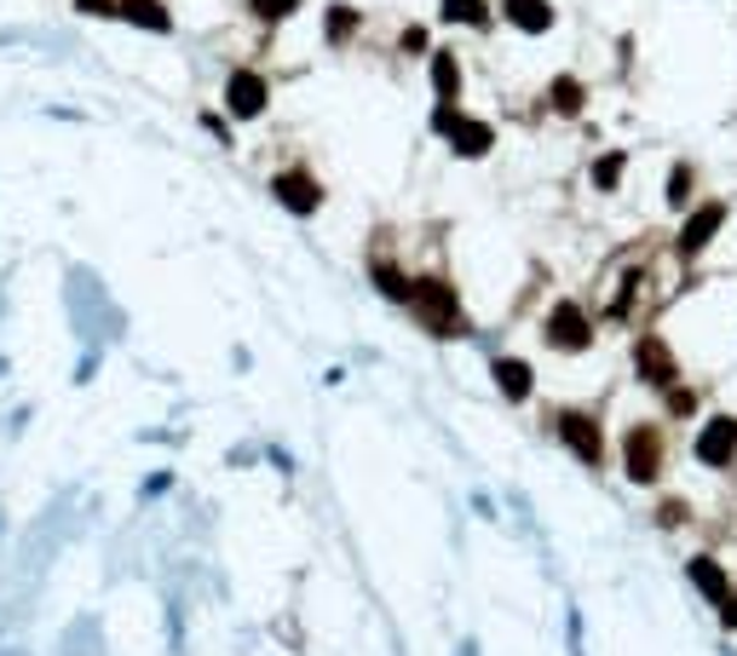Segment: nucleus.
<instances>
[{
	"instance_id": "5701e85b",
	"label": "nucleus",
	"mask_w": 737,
	"mask_h": 656,
	"mask_svg": "<svg viewBox=\"0 0 737 656\" xmlns=\"http://www.w3.org/2000/svg\"><path fill=\"white\" fill-rule=\"evenodd\" d=\"M668 403H674V415H691V409H698V398H691V392H674Z\"/></svg>"
},
{
	"instance_id": "ddd939ff",
	"label": "nucleus",
	"mask_w": 737,
	"mask_h": 656,
	"mask_svg": "<svg viewBox=\"0 0 737 656\" xmlns=\"http://www.w3.org/2000/svg\"><path fill=\"white\" fill-rule=\"evenodd\" d=\"M496 386H502L514 403H524V398H530V368H524L519 357H502V363H496Z\"/></svg>"
},
{
	"instance_id": "f8f14e48",
	"label": "nucleus",
	"mask_w": 737,
	"mask_h": 656,
	"mask_svg": "<svg viewBox=\"0 0 737 656\" xmlns=\"http://www.w3.org/2000/svg\"><path fill=\"white\" fill-rule=\"evenodd\" d=\"M686 576L703 587V599H714V605H726V599H732V582H726V570L714 564V559H691V564H686Z\"/></svg>"
},
{
	"instance_id": "0eeeda50",
	"label": "nucleus",
	"mask_w": 737,
	"mask_h": 656,
	"mask_svg": "<svg viewBox=\"0 0 737 656\" xmlns=\"http://www.w3.org/2000/svg\"><path fill=\"white\" fill-rule=\"evenodd\" d=\"M277 202H282L289 214H317L323 191H317L312 173H277Z\"/></svg>"
},
{
	"instance_id": "1a4fd4ad",
	"label": "nucleus",
	"mask_w": 737,
	"mask_h": 656,
	"mask_svg": "<svg viewBox=\"0 0 737 656\" xmlns=\"http://www.w3.org/2000/svg\"><path fill=\"white\" fill-rule=\"evenodd\" d=\"M225 105H231L237 116H259L265 110V81L254 70H237L231 87H225Z\"/></svg>"
},
{
	"instance_id": "aec40b11",
	"label": "nucleus",
	"mask_w": 737,
	"mask_h": 656,
	"mask_svg": "<svg viewBox=\"0 0 737 656\" xmlns=\"http://www.w3.org/2000/svg\"><path fill=\"white\" fill-rule=\"evenodd\" d=\"M686 196H691V168H674L668 173V202H674V208H686Z\"/></svg>"
},
{
	"instance_id": "6ab92c4d",
	"label": "nucleus",
	"mask_w": 737,
	"mask_h": 656,
	"mask_svg": "<svg viewBox=\"0 0 737 656\" xmlns=\"http://www.w3.org/2000/svg\"><path fill=\"white\" fill-rule=\"evenodd\" d=\"M375 282H380V294H392V300L409 294V277L398 271V265H375Z\"/></svg>"
},
{
	"instance_id": "6e6552de",
	"label": "nucleus",
	"mask_w": 737,
	"mask_h": 656,
	"mask_svg": "<svg viewBox=\"0 0 737 656\" xmlns=\"http://www.w3.org/2000/svg\"><path fill=\"white\" fill-rule=\"evenodd\" d=\"M721 219H726V208H721V202H709V208H698V214H691V219L680 224V242H674V248H680V254L691 259V254H698L714 231H721Z\"/></svg>"
},
{
	"instance_id": "f3484780",
	"label": "nucleus",
	"mask_w": 737,
	"mask_h": 656,
	"mask_svg": "<svg viewBox=\"0 0 737 656\" xmlns=\"http://www.w3.org/2000/svg\"><path fill=\"white\" fill-rule=\"evenodd\" d=\"M444 17H449V24H473L479 29L490 12H484V0H444Z\"/></svg>"
},
{
	"instance_id": "dca6fc26",
	"label": "nucleus",
	"mask_w": 737,
	"mask_h": 656,
	"mask_svg": "<svg viewBox=\"0 0 737 656\" xmlns=\"http://www.w3.org/2000/svg\"><path fill=\"white\" fill-rule=\"evenodd\" d=\"M553 110H559V116H577V110H582V81H570V75L553 81Z\"/></svg>"
},
{
	"instance_id": "a211bd4d",
	"label": "nucleus",
	"mask_w": 737,
	"mask_h": 656,
	"mask_svg": "<svg viewBox=\"0 0 737 656\" xmlns=\"http://www.w3.org/2000/svg\"><path fill=\"white\" fill-rule=\"evenodd\" d=\"M623 168H628V156L623 150H611V156H600V168H593V184H600V191H611V184L623 179Z\"/></svg>"
},
{
	"instance_id": "b1692460",
	"label": "nucleus",
	"mask_w": 737,
	"mask_h": 656,
	"mask_svg": "<svg viewBox=\"0 0 737 656\" xmlns=\"http://www.w3.org/2000/svg\"><path fill=\"white\" fill-rule=\"evenodd\" d=\"M121 0H81V12H116Z\"/></svg>"
},
{
	"instance_id": "7ed1b4c3",
	"label": "nucleus",
	"mask_w": 737,
	"mask_h": 656,
	"mask_svg": "<svg viewBox=\"0 0 737 656\" xmlns=\"http://www.w3.org/2000/svg\"><path fill=\"white\" fill-rule=\"evenodd\" d=\"M559 438L570 444V455H577V461L600 466V455H605V444H600V421H588L582 409H565V415H559Z\"/></svg>"
},
{
	"instance_id": "412c9836",
	"label": "nucleus",
	"mask_w": 737,
	"mask_h": 656,
	"mask_svg": "<svg viewBox=\"0 0 737 656\" xmlns=\"http://www.w3.org/2000/svg\"><path fill=\"white\" fill-rule=\"evenodd\" d=\"M352 29H358V12H352V7H335V12H329V35H335V40H346Z\"/></svg>"
},
{
	"instance_id": "f03ea898",
	"label": "nucleus",
	"mask_w": 737,
	"mask_h": 656,
	"mask_svg": "<svg viewBox=\"0 0 737 656\" xmlns=\"http://www.w3.org/2000/svg\"><path fill=\"white\" fill-rule=\"evenodd\" d=\"M663 473V438H657V426H633L628 433V478L633 484H657Z\"/></svg>"
},
{
	"instance_id": "39448f33",
	"label": "nucleus",
	"mask_w": 737,
	"mask_h": 656,
	"mask_svg": "<svg viewBox=\"0 0 737 656\" xmlns=\"http://www.w3.org/2000/svg\"><path fill=\"white\" fill-rule=\"evenodd\" d=\"M438 133H444L461 156H484V150H490V127H484V121H467V116L438 110Z\"/></svg>"
},
{
	"instance_id": "4468645a",
	"label": "nucleus",
	"mask_w": 737,
	"mask_h": 656,
	"mask_svg": "<svg viewBox=\"0 0 737 656\" xmlns=\"http://www.w3.org/2000/svg\"><path fill=\"white\" fill-rule=\"evenodd\" d=\"M433 93L444 98V105L461 93V64H456V52H438V58H433Z\"/></svg>"
},
{
	"instance_id": "4be33fe9",
	"label": "nucleus",
	"mask_w": 737,
	"mask_h": 656,
	"mask_svg": "<svg viewBox=\"0 0 737 656\" xmlns=\"http://www.w3.org/2000/svg\"><path fill=\"white\" fill-rule=\"evenodd\" d=\"M294 7H300V0H254V12H259V17H289Z\"/></svg>"
},
{
	"instance_id": "9b49d317",
	"label": "nucleus",
	"mask_w": 737,
	"mask_h": 656,
	"mask_svg": "<svg viewBox=\"0 0 737 656\" xmlns=\"http://www.w3.org/2000/svg\"><path fill=\"white\" fill-rule=\"evenodd\" d=\"M507 24L524 35H542V29H553V7L547 0H507Z\"/></svg>"
},
{
	"instance_id": "9d476101",
	"label": "nucleus",
	"mask_w": 737,
	"mask_h": 656,
	"mask_svg": "<svg viewBox=\"0 0 737 656\" xmlns=\"http://www.w3.org/2000/svg\"><path fill=\"white\" fill-rule=\"evenodd\" d=\"M633 363H640V375H645V380H657V386H668V380H674V357H668V345H663V340H640V345H633Z\"/></svg>"
},
{
	"instance_id": "20e7f679",
	"label": "nucleus",
	"mask_w": 737,
	"mask_h": 656,
	"mask_svg": "<svg viewBox=\"0 0 737 656\" xmlns=\"http://www.w3.org/2000/svg\"><path fill=\"white\" fill-rule=\"evenodd\" d=\"M593 340V317H582L577 305H553L547 317V345H559V352H582Z\"/></svg>"
},
{
	"instance_id": "2eb2a0df",
	"label": "nucleus",
	"mask_w": 737,
	"mask_h": 656,
	"mask_svg": "<svg viewBox=\"0 0 737 656\" xmlns=\"http://www.w3.org/2000/svg\"><path fill=\"white\" fill-rule=\"evenodd\" d=\"M116 12H121V17H133V24H145V29H168V12H161L156 0H121Z\"/></svg>"
},
{
	"instance_id": "f257e3e1",
	"label": "nucleus",
	"mask_w": 737,
	"mask_h": 656,
	"mask_svg": "<svg viewBox=\"0 0 737 656\" xmlns=\"http://www.w3.org/2000/svg\"><path fill=\"white\" fill-rule=\"evenodd\" d=\"M403 305L415 312L433 335H467V317H461V300H456V289H449L444 277H415L409 282V294H403Z\"/></svg>"
},
{
	"instance_id": "423d86ee",
	"label": "nucleus",
	"mask_w": 737,
	"mask_h": 656,
	"mask_svg": "<svg viewBox=\"0 0 737 656\" xmlns=\"http://www.w3.org/2000/svg\"><path fill=\"white\" fill-rule=\"evenodd\" d=\"M737 455V421L732 415H721V421H709L703 426V438H698V461L703 466H726Z\"/></svg>"
}]
</instances>
